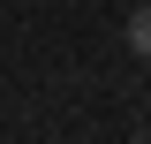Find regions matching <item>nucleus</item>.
Instances as JSON below:
<instances>
[{"label": "nucleus", "mask_w": 151, "mask_h": 144, "mask_svg": "<svg viewBox=\"0 0 151 144\" xmlns=\"http://www.w3.org/2000/svg\"><path fill=\"white\" fill-rule=\"evenodd\" d=\"M129 46L151 61V8H136V15H129Z\"/></svg>", "instance_id": "f257e3e1"}]
</instances>
